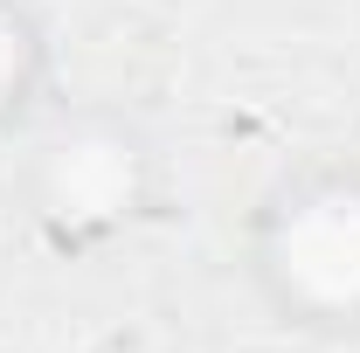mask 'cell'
Wrapping results in <instances>:
<instances>
[{"instance_id":"1","label":"cell","mask_w":360,"mask_h":353,"mask_svg":"<svg viewBox=\"0 0 360 353\" xmlns=\"http://www.w3.org/2000/svg\"><path fill=\"white\" fill-rule=\"evenodd\" d=\"M270 277L284 298L312 312H360V187H326L312 201L284 208V236L270 243Z\"/></svg>"},{"instance_id":"2","label":"cell","mask_w":360,"mask_h":353,"mask_svg":"<svg viewBox=\"0 0 360 353\" xmlns=\"http://www.w3.org/2000/svg\"><path fill=\"white\" fill-rule=\"evenodd\" d=\"M35 77V28L21 21L14 0H0V125L21 111V90Z\"/></svg>"}]
</instances>
